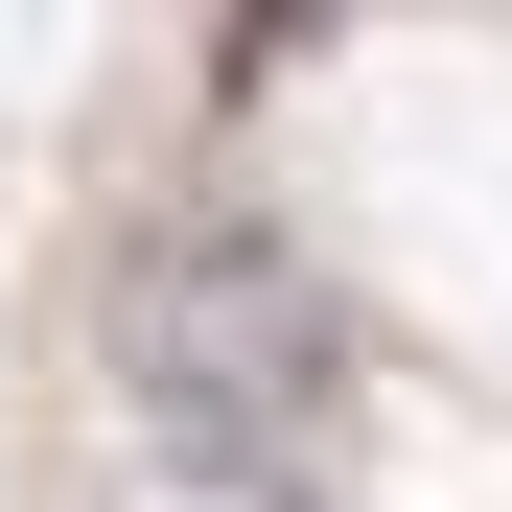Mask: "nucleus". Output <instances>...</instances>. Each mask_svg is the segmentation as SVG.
Here are the masks:
<instances>
[{
    "instance_id": "1",
    "label": "nucleus",
    "mask_w": 512,
    "mask_h": 512,
    "mask_svg": "<svg viewBox=\"0 0 512 512\" xmlns=\"http://www.w3.org/2000/svg\"><path fill=\"white\" fill-rule=\"evenodd\" d=\"M94 419L187 466H326L350 419V303L280 210H140L94 256Z\"/></svg>"
},
{
    "instance_id": "2",
    "label": "nucleus",
    "mask_w": 512,
    "mask_h": 512,
    "mask_svg": "<svg viewBox=\"0 0 512 512\" xmlns=\"http://www.w3.org/2000/svg\"><path fill=\"white\" fill-rule=\"evenodd\" d=\"M70 512H326V466H187V443H117V419H94Z\"/></svg>"
}]
</instances>
